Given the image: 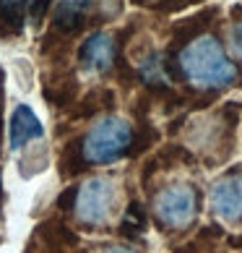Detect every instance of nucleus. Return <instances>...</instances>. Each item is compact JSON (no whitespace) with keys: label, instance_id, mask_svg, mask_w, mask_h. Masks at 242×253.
<instances>
[{"label":"nucleus","instance_id":"7ed1b4c3","mask_svg":"<svg viewBox=\"0 0 242 253\" xmlns=\"http://www.w3.org/2000/svg\"><path fill=\"white\" fill-rule=\"evenodd\" d=\"M117 204V185L109 177H89L86 183H81L76 191V217L83 224L99 227V224L109 222Z\"/></svg>","mask_w":242,"mask_h":253},{"label":"nucleus","instance_id":"1a4fd4ad","mask_svg":"<svg viewBox=\"0 0 242 253\" xmlns=\"http://www.w3.org/2000/svg\"><path fill=\"white\" fill-rule=\"evenodd\" d=\"M44 5H47V0H0V11L11 21H21L24 16L36 18L44 11Z\"/></svg>","mask_w":242,"mask_h":253},{"label":"nucleus","instance_id":"423d86ee","mask_svg":"<svg viewBox=\"0 0 242 253\" xmlns=\"http://www.w3.org/2000/svg\"><path fill=\"white\" fill-rule=\"evenodd\" d=\"M115 60V40L107 32H94L89 40H83L78 50V63L86 73H104L112 68Z\"/></svg>","mask_w":242,"mask_h":253},{"label":"nucleus","instance_id":"0eeeda50","mask_svg":"<svg viewBox=\"0 0 242 253\" xmlns=\"http://www.w3.org/2000/svg\"><path fill=\"white\" fill-rule=\"evenodd\" d=\"M44 138V126L42 120L36 118V112L29 105H18L11 115V123H8V141L11 149H26L32 141H42Z\"/></svg>","mask_w":242,"mask_h":253},{"label":"nucleus","instance_id":"6e6552de","mask_svg":"<svg viewBox=\"0 0 242 253\" xmlns=\"http://www.w3.org/2000/svg\"><path fill=\"white\" fill-rule=\"evenodd\" d=\"M91 0H58L55 5V24L63 29H76L83 21V16L89 13Z\"/></svg>","mask_w":242,"mask_h":253},{"label":"nucleus","instance_id":"f03ea898","mask_svg":"<svg viewBox=\"0 0 242 253\" xmlns=\"http://www.w3.org/2000/svg\"><path fill=\"white\" fill-rule=\"evenodd\" d=\"M133 144V128L120 115H104L83 136V159L89 165H115Z\"/></svg>","mask_w":242,"mask_h":253},{"label":"nucleus","instance_id":"f8f14e48","mask_svg":"<svg viewBox=\"0 0 242 253\" xmlns=\"http://www.w3.org/2000/svg\"><path fill=\"white\" fill-rule=\"evenodd\" d=\"M102 253H136V248H130V246H109Z\"/></svg>","mask_w":242,"mask_h":253},{"label":"nucleus","instance_id":"f257e3e1","mask_svg":"<svg viewBox=\"0 0 242 253\" xmlns=\"http://www.w3.org/2000/svg\"><path fill=\"white\" fill-rule=\"evenodd\" d=\"M180 68L198 89H227L237 79V65L229 60L221 42L211 34L195 37L180 50Z\"/></svg>","mask_w":242,"mask_h":253},{"label":"nucleus","instance_id":"39448f33","mask_svg":"<svg viewBox=\"0 0 242 253\" xmlns=\"http://www.w3.org/2000/svg\"><path fill=\"white\" fill-rule=\"evenodd\" d=\"M211 211L227 224H242V172H229L211 185Z\"/></svg>","mask_w":242,"mask_h":253},{"label":"nucleus","instance_id":"20e7f679","mask_svg":"<svg viewBox=\"0 0 242 253\" xmlns=\"http://www.w3.org/2000/svg\"><path fill=\"white\" fill-rule=\"evenodd\" d=\"M195 211H198V199H195V191L185 183L167 185L154 196V214L164 227H188L195 219Z\"/></svg>","mask_w":242,"mask_h":253},{"label":"nucleus","instance_id":"9b49d317","mask_svg":"<svg viewBox=\"0 0 242 253\" xmlns=\"http://www.w3.org/2000/svg\"><path fill=\"white\" fill-rule=\"evenodd\" d=\"M229 44H232V52H235L237 58L242 60V21L232 26V32H229Z\"/></svg>","mask_w":242,"mask_h":253},{"label":"nucleus","instance_id":"9d476101","mask_svg":"<svg viewBox=\"0 0 242 253\" xmlns=\"http://www.w3.org/2000/svg\"><path fill=\"white\" fill-rule=\"evenodd\" d=\"M138 76L146 84H167V73H164V60L159 52H151L138 63Z\"/></svg>","mask_w":242,"mask_h":253}]
</instances>
